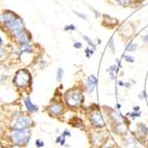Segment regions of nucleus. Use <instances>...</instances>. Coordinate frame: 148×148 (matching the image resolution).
<instances>
[{
  "instance_id": "nucleus-12",
  "label": "nucleus",
  "mask_w": 148,
  "mask_h": 148,
  "mask_svg": "<svg viewBox=\"0 0 148 148\" xmlns=\"http://www.w3.org/2000/svg\"><path fill=\"white\" fill-rule=\"evenodd\" d=\"M96 85H97V78L94 75H90L87 77L85 86H86V90L88 93H92L94 91Z\"/></svg>"
},
{
  "instance_id": "nucleus-30",
  "label": "nucleus",
  "mask_w": 148,
  "mask_h": 148,
  "mask_svg": "<svg viewBox=\"0 0 148 148\" xmlns=\"http://www.w3.org/2000/svg\"><path fill=\"white\" fill-rule=\"evenodd\" d=\"M74 14L78 16V17H80L81 19H83V20H86V19H87L86 15H84V14H81V12H78L77 10H74Z\"/></svg>"
},
{
  "instance_id": "nucleus-42",
  "label": "nucleus",
  "mask_w": 148,
  "mask_h": 148,
  "mask_svg": "<svg viewBox=\"0 0 148 148\" xmlns=\"http://www.w3.org/2000/svg\"><path fill=\"white\" fill-rule=\"evenodd\" d=\"M124 86L128 88V87H131V84H130V83H125V85H124Z\"/></svg>"
},
{
  "instance_id": "nucleus-1",
  "label": "nucleus",
  "mask_w": 148,
  "mask_h": 148,
  "mask_svg": "<svg viewBox=\"0 0 148 148\" xmlns=\"http://www.w3.org/2000/svg\"><path fill=\"white\" fill-rule=\"evenodd\" d=\"M12 83L18 91L26 92L31 88L32 74L26 67H22L16 71L12 79Z\"/></svg>"
},
{
  "instance_id": "nucleus-18",
  "label": "nucleus",
  "mask_w": 148,
  "mask_h": 148,
  "mask_svg": "<svg viewBox=\"0 0 148 148\" xmlns=\"http://www.w3.org/2000/svg\"><path fill=\"white\" fill-rule=\"evenodd\" d=\"M124 148H139L137 143L135 142V140L131 139V140H128L127 142H125L124 144Z\"/></svg>"
},
{
  "instance_id": "nucleus-22",
  "label": "nucleus",
  "mask_w": 148,
  "mask_h": 148,
  "mask_svg": "<svg viewBox=\"0 0 148 148\" xmlns=\"http://www.w3.org/2000/svg\"><path fill=\"white\" fill-rule=\"evenodd\" d=\"M8 55V50L5 49L4 47H0V61L3 60Z\"/></svg>"
},
{
  "instance_id": "nucleus-20",
  "label": "nucleus",
  "mask_w": 148,
  "mask_h": 148,
  "mask_svg": "<svg viewBox=\"0 0 148 148\" xmlns=\"http://www.w3.org/2000/svg\"><path fill=\"white\" fill-rule=\"evenodd\" d=\"M116 1V3H118L119 5H121V6H124V8H126V6H130L132 3V0H115Z\"/></svg>"
},
{
  "instance_id": "nucleus-25",
  "label": "nucleus",
  "mask_w": 148,
  "mask_h": 148,
  "mask_svg": "<svg viewBox=\"0 0 148 148\" xmlns=\"http://www.w3.org/2000/svg\"><path fill=\"white\" fill-rule=\"evenodd\" d=\"M83 40H84L85 42H86L87 44H88L89 46H90V47H91V48H93V49H95V45L93 44V42H92V40H90V38H89L88 36H86V35H83Z\"/></svg>"
},
{
  "instance_id": "nucleus-41",
  "label": "nucleus",
  "mask_w": 148,
  "mask_h": 148,
  "mask_svg": "<svg viewBox=\"0 0 148 148\" xmlns=\"http://www.w3.org/2000/svg\"><path fill=\"white\" fill-rule=\"evenodd\" d=\"M125 83H123L122 81H118V86H124Z\"/></svg>"
},
{
  "instance_id": "nucleus-7",
  "label": "nucleus",
  "mask_w": 148,
  "mask_h": 148,
  "mask_svg": "<svg viewBox=\"0 0 148 148\" xmlns=\"http://www.w3.org/2000/svg\"><path fill=\"white\" fill-rule=\"evenodd\" d=\"M88 117L89 121L93 127L101 128L105 126V120L103 118V115H101L99 109H94V110L90 111L88 114Z\"/></svg>"
},
{
  "instance_id": "nucleus-23",
  "label": "nucleus",
  "mask_w": 148,
  "mask_h": 148,
  "mask_svg": "<svg viewBox=\"0 0 148 148\" xmlns=\"http://www.w3.org/2000/svg\"><path fill=\"white\" fill-rule=\"evenodd\" d=\"M85 56L87 57V58H90L91 57V55H93L94 53V49L93 48H90V47H87L86 49H85Z\"/></svg>"
},
{
  "instance_id": "nucleus-37",
  "label": "nucleus",
  "mask_w": 148,
  "mask_h": 148,
  "mask_svg": "<svg viewBox=\"0 0 148 148\" xmlns=\"http://www.w3.org/2000/svg\"><path fill=\"white\" fill-rule=\"evenodd\" d=\"M3 46H4V40L2 36H0V47H3Z\"/></svg>"
},
{
  "instance_id": "nucleus-10",
  "label": "nucleus",
  "mask_w": 148,
  "mask_h": 148,
  "mask_svg": "<svg viewBox=\"0 0 148 148\" xmlns=\"http://www.w3.org/2000/svg\"><path fill=\"white\" fill-rule=\"evenodd\" d=\"M22 103L24 105V108L26 109V112L28 114H35L38 112L40 108L37 106L36 104H34L33 101H31V97L29 95H26V96H23L22 97Z\"/></svg>"
},
{
  "instance_id": "nucleus-26",
  "label": "nucleus",
  "mask_w": 148,
  "mask_h": 148,
  "mask_svg": "<svg viewBox=\"0 0 148 148\" xmlns=\"http://www.w3.org/2000/svg\"><path fill=\"white\" fill-rule=\"evenodd\" d=\"M64 31H75L76 30V26L74 24H69V25H65L63 27Z\"/></svg>"
},
{
  "instance_id": "nucleus-11",
  "label": "nucleus",
  "mask_w": 148,
  "mask_h": 148,
  "mask_svg": "<svg viewBox=\"0 0 148 148\" xmlns=\"http://www.w3.org/2000/svg\"><path fill=\"white\" fill-rule=\"evenodd\" d=\"M119 32H120V35H122L124 38H130L135 33V27L133 26L132 23H124L120 27Z\"/></svg>"
},
{
  "instance_id": "nucleus-34",
  "label": "nucleus",
  "mask_w": 148,
  "mask_h": 148,
  "mask_svg": "<svg viewBox=\"0 0 148 148\" xmlns=\"http://www.w3.org/2000/svg\"><path fill=\"white\" fill-rule=\"evenodd\" d=\"M74 48H75V49H81V48H82V42H74Z\"/></svg>"
},
{
  "instance_id": "nucleus-13",
  "label": "nucleus",
  "mask_w": 148,
  "mask_h": 148,
  "mask_svg": "<svg viewBox=\"0 0 148 148\" xmlns=\"http://www.w3.org/2000/svg\"><path fill=\"white\" fill-rule=\"evenodd\" d=\"M118 24V20L113 17H110L109 15H104V21H103V25H105L106 27H114L115 25Z\"/></svg>"
},
{
  "instance_id": "nucleus-33",
  "label": "nucleus",
  "mask_w": 148,
  "mask_h": 148,
  "mask_svg": "<svg viewBox=\"0 0 148 148\" xmlns=\"http://www.w3.org/2000/svg\"><path fill=\"white\" fill-rule=\"evenodd\" d=\"M90 10H91V12L94 14V17H95V18H99V17H101V14H99V12H97L96 10H94L93 8H90Z\"/></svg>"
},
{
  "instance_id": "nucleus-2",
  "label": "nucleus",
  "mask_w": 148,
  "mask_h": 148,
  "mask_svg": "<svg viewBox=\"0 0 148 148\" xmlns=\"http://www.w3.org/2000/svg\"><path fill=\"white\" fill-rule=\"evenodd\" d=\"M33 124L34 120L32 118L31 114H28L27 112L26 113L19 112L10 117L8 127L10 130H28L31 128Z\"/></svg>"
},
{
  "instance_id": "nucleus-3",
  "label": "nucleus",
  "mask_w": 148,
  "mask_h": 148,
  "mask_svg": "<svg viewBox=\"0 0 148 148\" xmlns=\"http://www.w3.org/2000/svg\"><path fill=\"white\" fill-rule=\"evenodd\" d=\"M84 103V95L79 87L69 89L64 93V104L69 109H78Z\"/></svg>"
},
{
  "instance_id": "nucleus-44",
  "label": "nucleus",
  "mask_w": 148,
  "mask_h": 148,
  "mask_svg": "<svg viewBox=\"0 0 148 148\" xmlns=\"http://www.w3.org/2000/svg\"><path fill=\"white\" fill-rule=\"evenodd\" d=\"M136 1H137V2H143L144 0H136Z\"/></svg>"
},
{
  "instance_id": "nucleus-6",
  "label": "nucleus",
  "mask_w": 148,
  "mask_h": 148,
  "mask_svg": "<svg viewBox=\"0 0 148 148\" xmlns=\"http://www.w3.org/2000/svg\"><path fill=\"white\" fill-rule=\"evenodd\" d=\"M64 109L65 106L63 103L59 101H52L46 107V111L52 118H59L64 113Z\"/></svg>"
},
{
  "instance_id": "nucleus-38",
  "label": "nucleus",
  "mask_w": 148,
  "mask_h": 148,
  "mask_svg": "<svg viewBox=\"0 0 148 148\" xmlns=\"http://www.w3.org/2000/svg\"><path fill=\"white\" fill-rule=\"evenodd\" d=\"M143 40H144L145 42H147V44H148V33H147L146 35H144V36H143Z\"/></svg>"
},
{
  "instance_id": "nucleus-28",
  "label": "nucleus",
  "mask_w": 148,
  "mask_h": 148,
  "mask_svg": "<svg viewBox=\"0 0 148 148\" xmlns=\"http://www.w3.org/2000/svg\"><path fill=\"white\" fill-rule=\"evenodd\" d=\"M126 115H127V116H130V117H132V118H136V117L140 116L141 113H140V112H133V113H127Z\"/></svg>"
},
{
  "instance_id": "nucleus-9",
  "label": "nucleus",
  "mask_w": 148,
  "mask_h": 148,
  "mask_svg": "<svg viewBox=\"0 0 148 148\" xmlns=\"http://www.w3.org/2000/svg\"><path fill=\"white\" fill-rule=\"evenodd\" d=\"M34 48L35 46L32 42H26V44H23V45H19V46H17V50H16L17 57L18 58H21L24 55H32L35 51Z\"/></svg>"
},
{
  "instance_id": "nucleus-36",
  "label": "nucleus",
  "mask_w": 148,
  "mask_h": 148,
  "mask_svg": "<svg viewBox=\"0 0 148 148\" xmlns=\"http://www.w3.org/2000/svg\"><path fill=\"white\" fill-rule=\"evenodd\" d=\"M59 144H60L61 146H63L64 144H65V138H64V137H62V138H61V140H60Z\"/></svg>"
},
{
  "instance_id": "nucleus-39",
  "label": "nucleus",
  "mask_w": 148,
  "mask_h": 148,
  "mask_svg": "<svg viewBox=\"0 0 148 148\" xmlns=\"http://www.w3.org/2000/svg\"><path fill=\"white\" fill-rule=\"evenodd\" d=\"M10 148H25V147H23V146H19V145H12Z\"/></svg>"
},
{
  "instance_id": "nucleus-40",
  "label": "nucleus",
  "mask_w": 148,
  "mask_h": 148,
  "mask_svg": "<svg viewBox=\"0 0 148 148\" xmlns=\"http://www.w3.org/2000/svg\"><path fill=\"white\" fill-rule=\"evenodd\" d=\"M139 110H140V107L139 106L134 107V112H139Z\"/></svg>"
},
{
  "instance_id": "nucleus-29",
  "label": "nucleus",
  "mask_w": 148,
  "mask_h": 148,
  "mask_svg": "<svg viewBox=\"0 0 148 148\" xmlns=\"http://www.w3.org/2000/svg\"><path fill=\"white\" fill-rule=\"evenodd\" d=\"M8 79H10V76H8V75H2V76L0 77V83H4V82H6Z\"/></svg>"
},
{
  "instance_id": "nucleus-14",
  "label": "nucleus",
  "mask_w": 148,
  "mask_h": 148,
  "mask_svg": "<svg viewBox=\"0 0 148 148\" xmlns=\"http://www.w3.org/2000/svg\"><path fill=\"white\" fill-rule=\"evenodd\" d=\"M114 131L117 135H125L127 133V126L121 121V122H118V123H115L114 125Z\"/></svg>"
},
{
  "instance_id": "nucleus-5",
  "label": "nucleus",
  "mask_w": 148,
  "mask_h": 148,
  "mask_svg": "<svg viewBox=\"0 0 148 148\" xmlns=\"http://www.w3.org/2000/svg\"><path fill=\"white\" fill-rule=\"evenodd\" d=\"M1 28H2L3 31H4L5 33H8L10 36V38H12V36H15L17 33H19V32H21L22 30H24L26 27H25V23H24V21L22 20V18L18 15V16H16L12 20H10L8 23H6V24H4L3 26H1Z\"/></svg>"
},
{
  "instance_id": "nucleus-21",
  "label": "nucleus",
  "mask_w": 148,
  "mask_h": 148,
  "mask_svg": "<svg viewBox=\"0 0 148 148\" xmlns=\"http://www.w3.org/2000/svg\"><path fill=\"white\" fill-rule=\"evenodd\" d=\"M136 49H137V45L133 42H131L126 46V51L127 52H134V51H136Z\"/></svg>"
},
{
  "instance_id": "nucleus-31",
  "label": "nucleus",
  "mask_w": 148,
  "mask_h": 148,
  "mask_svg": "<svg viewBox=\"0 0 148 148\" xmlns=\"http://www.w3.org/2000/svg\"><path fill=\"white\" fill-rule=\"evenodd\" d=\"M61 136L65 138V137H71V136H72V134H71V132H69V130H64V131L62 132Z\"/></svg>"
},
{
  "instance_id": "nucleus-4",
  "label": "nucleus",
  "mask_w": 148,
  "mask_h": 148,
  "mask_svg": "<svg viewBox=\"0 0 148 148\" xmlns=\"http://www.w3.org/2000/svg\"><path fill=\"white\" fill-rule=\"evenodd\" d=\"M32 137V130H10L8 139L12 145H19L26 147Z\"/></svg>"
},
{
  "instance_id": "nucleus-16",
  "label": "nucleus",
  "mask_w": 148,
  "mask_h": 148,
  "mask_svg": "<svg viewBox=\"0 0 148 148\" xmlns=\"http://www.w3.org/2000/svg\"><path fill=\"white\" fill-rule=\"evenodd\" d=\"M110 116H111V118L113 119L114 123H118V122H121V121H122V118H121L122 116H120V114H119L118 112L114 111L113 109L111 110V114H110Z\"/></svg>"
},
{
  "instance_id": "nucleus-35",
  "label": "nucleus",
  "mask_w": 148,
  "mask_h": 148,
  "mask_svg": "<svg viewBox=\"0 0 148 148\" xmlns=\"http://www.w3.org/2000/svg\"><path fill=\"white\" fill-rule=\"evenodd\" d=\"M113 38H111L110 40V48H111V50L113 51V52H115V48H114V44H113Z\"/></svg>"
},
{
  "instance_id": "nucleus-19",
  "label": "nucleus",
  "mask_w": 148,
  "mask_h": 148,
  "mask_svg": "<svg viewBox=\"0 0 148 148\" xmlns=\"http://www.w3.org/2000/svg\"><path fill=\"white\" fill-rule=\"evenodd\" d=\"M63 75H64V71L62 67H58L57 69V73H56V80L58 82H60L63 78Z\"/></svg>"
},
{
  "instance_id": "nucleus-17",
  "label": "nucleus",
  "mask_w": 148,
  "mask_h": 148,
  "mask_svg": "<svg viewBox=\"0 0 148 148\" xmlns=\"http://www.w3.org/2000/svg\"><path fill=\"white\" fill-rule=\"evenodd\" d=\"M138 132H139V134H140L141 136L143 137V138H145V137L148 135V128H147V126H146L145 124H143V123L138 124Z\"/></svg>"
},
{
  "instance_id": "nucleus-8",
  "label": "nucleus",
  "mask_w": 148,
  "mask_h": 148,
  "mask_svg": "<svg viewBox=\"0 0 148 148\" xmlns=\"http://www.w3.org/2000/svg\"><path fill=\"white\" fill-rule=\"evenodd\" d=\"M12 40L17 46H19V45H23V44H26V42H32V35L29 30L27 28H25L24 30L17 33L15 36H12Z\"/></svg>"
},
{
  "instance_id": "nucleus-27",
  "label": "nucleus",
  "mask_w": 148,
  "mask_h": 148,
  "mask_svg": "<svg viewBox=\"0 0 148 148\" xmlns=\"http://www.w3.org/2000/svg\"><path fill=\"white\" fill-rule=\"evenodd\" d=\"M118 69H119V67L117 66V65H111V66H110V69H109L108 71L110 73H115V74H116V73L118 72Z\"/></svg>"
},
{
  "instance_id": "nucleus-32",
  "label": "nucleus",
  "mask_w": 148,
  "mask_h": 148,
  "mask_svg": "<svg viewBox=\"0 0 148 148\" xmlns=\"http://www.w3.org/2000/svg\"><path fill=\"white\" fill-rule=\"evenodd\" d=\"M123 58H124V60H125L126 62H134V57H132V56H128V55H124L123 56Z\"/></svg>"
},
{
  "instance_id": "nucleus-15",
  "label": "nucleus",
  "mask_w": 148,
  "mask_h": 148,
  "mask_svg": "<svg viewBox=\"0 0 148 148\" xmlns=\"http://www.w3.org/2000/svg\"><path fill=\"white\" fill-rule=\"evenodd\" d=\"M103 133H93L91 136V142L93 144H95L96 146H99L101 145V144L104 143L103 142V139H101V137H103V135H101Z\"/></svg>"
},
{
  "instance_id": "nucleus-24",
  "label": "nucleus",
  "mask_w": 148,
  "mask_h": 148,
  "mask_svg": "<svg viewBox=\"0 0 148 148\" xmlns=\"http://www.w3.org/2000/svg\"><path fill=\"white\" fill-rule=\"evenodd\" d=\"M34 145L36 148H42L45 146V142L42 140V139H36L34 142Z\"/></svg>"
},
{
  "instance_id": "nucleus-43",
  "label": "nucleus",
  "mask_w": 148,
  "mask_h": 148,
  "mask_svg": "<svg viewBox=\"0 0 148 148\" xmlns=\"http://www.w3.org/2000/svg\"><path fill=\"white\" fill-rule=\"evenodd\" d=\"M144 94H145V92H144ZM139 96H140V99H143V95H142V94H141V95H139ZM144 96H145V97H147L148 95H144Z\"/></svg>"
}]
</instances>
